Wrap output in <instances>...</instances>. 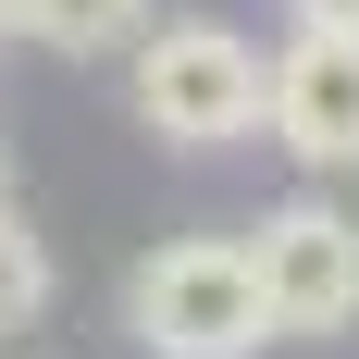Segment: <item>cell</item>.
Instances as JSON below:
<instances>
[{
    "mask_svg": "<svg viewBox=\"0 0 359 359\" xmlns=\"http://www.w3.org/2000/svg\"><path fill=\"white\" fill-rule=\"evenodd\" d=\"M124 100L161 149H236L273 111V62L223 13H149V37L124 50Z\"/></svg>",
    "mask_w": 359,
    "mask_h": 359,
    "instance_id": "6da1fadb",
    "label": "cell"
},
{
    "mask_svg": "<svg viewBox=\"0 0 359 359\" xmlns=\"http://www.w3.org/2000/svg\"><path fill=\"white\" fill-rule=\"evenodd\" d=\"M124 334L149 359H260L273 347V297H260L248 236H174L124 273Z\"/></svg>",
    "mask_w": 359,
    "mask_h": 359,
    "instance_id": "7a4b0ae2",
    "label": "cell"
},
{
    "mask_svg": "<svg viewBox=\"0 0 359 359\" xmlns=\"http://www.w3.org/2000/svg\"><path fill=\"white\" fill-rule=\"evenodd\" d=\"M248 260H260V297H273V334H347L359 323V211L285 198V211H260Z\"/></svg>",
    "mask_w": 359,
    "mask_h": 359,
    "instance_id": "3957f363",
    "label": "cell"
},
{
    "mask_svg": "<svg viewBox=\"0 0 359 359\" xmlns=\"http://www.w3.org/2000/svg\"><path fill=\"white\" fill-rule=\"evenodd\" d=\"M273 149L310 174H359V25H297L273 50Z\"/></svg>",
    "mask_w": 359,
    "mask_h": 359,
    "instance_id": "277c9868",
    "label": "cell"
},
{
    "mask_svg": "<svg viewBox=\"0 0 359 359\" xmlns=\"http://www.w3.org/2000/svg\"><path fill=\"white\" fill-rule=\"evenodd\" d=\"M13 37H50L62 62H100V50L149 37V0H13Z\"/></svg>",
    "mask_w": 359,
    "mask_h": 359,
    "instance_id": "5b68a950",
    "label": "cell"
},
{
    "mask_svg": "<svg viewBox=\"0 0 359 359\" xmlns=\"http://www.w3.org/2000/svg\"><path fill=\"white\" fill-rule=\"evenodd\" d=\"M37 310H50V236L0 198V334H25Z\"/></svg>",
    "mask_w": 359,
    "mask_h": 359,
    "instance_id": "8992f818",
    "label": "cell"
},
{
    "mask_svg": "<svg viewBox=\"0 0 359 359\" xmlns=\"http://www.w3.org/2000/svg\"><path fill=\"white\" fill-rule=\"evenodd\" d=\"M297 25H359V0H285Z\"/></svg>",
    "mask_w": 359,
    "mask_h": 359,
    "instance_id": "52a82bcc",
    "label": "cell"
},
{
    "mask_svg": "<svg viewBox=\"0 0 359 359\" xmlns=\"http://www.w3.org/2000/svg\"><path fill=\"white\" fill-rule=\"evenodd\" d=\"M0 37H13V0H0Z\"/></svg>",
    "mask_w": 359,
    "mask_h": 359,
    "instance_id": "ba28073f",
    "label": "cell"
}]
</instances>
